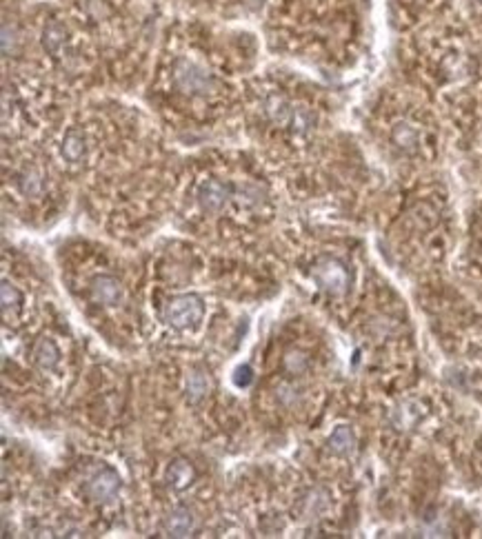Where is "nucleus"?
Instances as JSON below:
<instances>
[{
    "mask_svg": "<svg viewBox=\"0 0 482 539\" xmlns=\"http://www.w3.org/2000/svg\"><path fill=\"white\" fill-rule=\"evenodd\" d=\"M162 526L172 537H189L196 528V515L189 509H176L164 517Z\"/></svg>",
    "mask_w": 482,
    "mask_h": 539,
    "instance_id": "nucleus-7",
    "label": "nucleus"
},
{
    "mask_svg": "<svg viewBox=\"0 0 482 539\" xmlns=\"http://www.w3.org/2000/svg\"><path fill=\"white\" fill-rule=\"evenodd\" d=\"M187 397H189V402H201L207 393H209V389H211V382H209V378H207V373L205 370H201V368H194L191 373L187 375Z\"/></svg>",
    "mask_w": 482,
    "mask_h": 539,
    "instance_id": "nucleus-11",
    "label": "nucleus"
},
{
    "mask_svg": "<svg viewBox=\"0 0 482 539\" xmlns=\"http://www.w3.org/2000/svg\"><path fill=\"white\" fill-rule=\"evenodd\" d=\"M252 380H254V370L249 368V366H240V368H236V375H234V382H236V386H249L252 384Z\"/></svg>",
    "mask_w": 482,
    "mask_h": 539,
    "instance_id": "nucleus-19",
    "label": "nucleus"
},
{
    "mask_svg": "<svg viewBox=\"0 0 482 539\" xmlns=\"http://www.w3.org/2000/svg\"><path fill=\"white\" fill-rule=\"evenodd\" d=\"M329 450L338 455V458H349L354 450H356V435L349 426H338L334 433L329 435V442H327Z\"/></svg>",
    "mask_w": 482,
    "mask_h": 539,
    "instance_id": "nucleus-8",
    "label": "nucleus"
},
{
    "mask_svg": "<svg viewBox=\"0 0 482 539\" xmlns=\"http://www.w3.org/2000/svg\"><path fill=\"white\" fill-rule=\"evenodd\" d=\"M478 3H482V0H478Z\"/></svg>",
    "mask_w": 482,
    "mask_h": 539,
    "instance_id": "nucleus-20",
    "label": "nucleus"
},
{
    "mask_svg": "<svg viewBox=\"0 0 482 539\" xmlns=\"http://www.w3.org/2000/svg\"><path fill=\"white\" fill-rule=\"evenodd\" d=\"M91 297L98 305H107V307L118 305V300L123 297V286L111 276H98L91 282Z\"/></svg>",
    "mask_w": 482,
    "mask_h": 539,
    "instance_id": "nucleus-6",
    "label": "nucleus"
},
{
    "mask_svg": "<svg viewBox=\"0 0 482 539\" xmlns=\"http://www.w3.org/2000/svg\"><path fill=\"white\" fill-rule=\"evenodd\" d=\"M264 111H267V115L276 125H289L293 107L282 96H269L267 103H264Z\"/></svg>",
    "mask_w": 482,
    "mask_h": 539,
    "instance_id": "nucleus-12",
    "label": "nucleus"
},
{
    "mask_svg": "<svg viewBox=\"0 0 482 539\" xmlns=\"http://www.w3.org/2000/svg\"><path fill=\"white\" fill-rule=\"evenodd\" d=\"M0 295H3V311H5V315L16 313V311L21 309V305H23V295H21V291L16 289L13 284L3 282V289H0Z\"/></svg>",
    "mask_w": 482,
    "mask_h": 539,
    "instance_id": "nucleus-17",
    "label": "nucleus"
},
{
    "mask_svg": "<svg viewBox=\"0 0 482 539\" xmlns=\"http://www.w3.org/2000/svg\"><path fill=\"white\" fill-rule=\"evenodd\" d=\"M18 189H21V193L27 195V198L40 195V193H43V176H40V171H38V169H27V171L21 176V180H18Z\"/></svg>",
    "mask_w": 482,
    "mask_h": 539,
    "instance_id": "nucleus-16",
    "label": "nucleus"
},
{
    "mask_svg": "<svg viewBox=\"0 0 482 539\" xmlns=\"http://www.w3.org/2000/svg\"><path fill=\"white\" fill-rule=\"evenodd\" d=\"M34 358H36V364L43 370H54L58 366V362H60V351H58V346L52 340L45 338V340L38 342V346L34 351Z\"/></svg>",
    "mask_w": 482,
    "mask_h": 539,
    "instance_id": "nucleus-10",
    "label": "nucleus"
},
{
    "mask_svg": "<svg viewBox=\"0 0 482 539\" xmlns=\"http://www.w3.org/2000/svg\"><path fill=\"white\" fill-rule=\"evenodd\" d=\"M60 151H62V156L67 158L69 162H78V160L85 158L87 147H85V138H82V133L80 131H69L67 136H65V140H62Z\"/></svg>",
    "mask_w": 482,
    "mask_h": 539,
    "instance_id": "nucleus-13",
    "label": "nucleus"
},
{
    "mask_svg": "<svg viewBox=\"0 0 482 539\" xmlns=\"http://www.w3.org/2000/svg\"><path fill=\"white\" fill-rule=\"evenodd\" d=\"M203 313H205L203 300L189 293V295H178L169 302L167 309H164V319H167V324H172L174 329H189L201 322Z\"/></svg>",
    "mask_w": 482,
    "mask_h": 539,
    "instance_id": "nucleus-1",
    "label": "nucleus"
},
{
    "mask_svg": "<svg viewBox=\"0 0 482 539\" xmlns=\"http://www.w3.org/2000/svg\"><path fill=\"white\" fill-rule=\"evenodd\" d=\"M194 475H196V470L187 460H176L167 468V484L172 488H176V491H182V488H187L194 482Z\"/></svg>",
    "mask_w": 482,
    "mask_h": 539,
    "instance_id": "nucleus-9",
    "label": "nucleus"
},
{
    "mask_svg": "<svg viewBox=\"0 0 482 539\" xmlns=\"http://www.w3.org/2000/svg\"><path fill=\"white\" fill-rule=\"evenodd\" d=\"M289 125L296 133H307L313 127V115L307 109H293Z\"/></svg>",
    "mask_w": 482,
    "mask_h": 539,
    "instance_id": "nucleus-18",
    "label": "nucleus"
},
{
    "mask_svg": "<svg viewBox=\"0 0 482 539\" xmlns=\"http://www.w3.org/2000/svg\"><path fill=\"white\" fill-rule=\"evenodd\" d=\"M174 80L178 89L191 96H205L207 91L213 89L211 76L203 69L201 64H196L191 60H178L174 69Z\"/></svg>",
    "mask_w": 482,
    "mask_h": 539,
    "instance_id": "nucleus-2",
    "label": "nucleus"
},
{
    "mask_svg": "<svg viewBox=\"0 0 482 539\" xmlns=\"http://www.w3.org/2000/svg\"><path fill=\"white\" fill-rule=\"evenodd\" d=\"M391 138L400 149L413 151L415 144H418V131H415V127H411L409 123H398L391 131Z\"/></svg>",
    "mask_w": 482,
    "mask_h": 539,
    "instance_id": "nucleus-15",
    "label": "nucleus"
},
{
    "mask_svg": "<svg viewBox=\"0 0 482 539\" xmlns=\"http://www.w3.org/2000/svg\"><path fill=\"white\" fill-rule=\"evenodd\" d=\"M120 491V477L116 470L111 468H103L89 480L87 484V493L94 501H111Z\"/></svg>",
    "mask_w": 482,
    "mask_h": 539,
    "instance_id": "nucleus-4",
    "label": "nucleus"
},
{
    "mask_svg": "<svg viewBox=\"0 0 482 539\" xmlns=\"http://www.w3.org/2000/svg\"><path fill=\"white\" fill-rule=\"evenodd\" d=\"M65 36H67V33H65V27L60 23H49L43 31V45L47 52L58 56L62 45H65Z\"/></svg>",
    "mask_w": 482,
    "mask_h": 539,
    "instance_id": "nucleus-14",
    "label": "nucleus"
},
{
    "mask_svg": "<svg viewBox=\"0 0 482 539\" xmlns=\"http://www.w3.org/2000/svg\"><path fill=\"white\" fill-rule=\"evenodd\" d=\"M229 187L220 180H207L198 189V202L205 211H220L229 200Z\"/></svg>",
    "mask_w": 482,
    "mask_h": 539,
    "instance_id": "nucleus-5",
    "label": "nucleus"
},
{
    "mask_svg": "<svg viewBox=\"0 0 482 539\" xmlns=\"http://www.w3.org/2000/svg\"><path fill=\"white\" fill-rule=\"evenodd\" d=\"M315 280L320 282V286L325 291L340 295L344 293L347 284H349V273L347 268L338 262V260H323L318 266H315Z\"/></svg>",
    "mask_w": 482,
    "mask_h": 539,
    "instance_id": "nucleus-3",
    "label": "nucleus"
}]
</instances>
